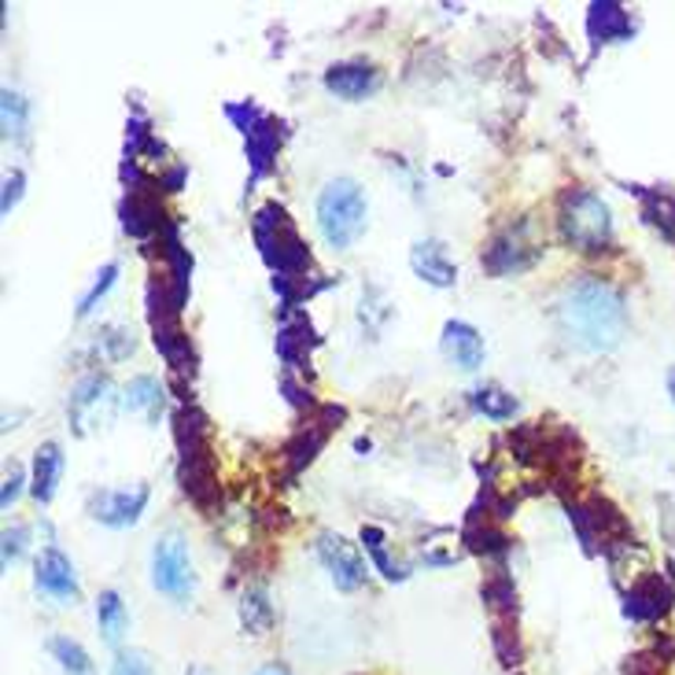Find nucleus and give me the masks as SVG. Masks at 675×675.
<instances>
[{
	"instance_id": "obj_28",
	"label": "nucleus",
	"mask_w": 675,
	"mask_h": 675,
	"mask_svg": "<svg viewBox=\"0 0 675 675\" xmlns=\"http://www.w3.org/2000/svg\"><path fill=\"white\" fill-rule=\"evenodd\" d=\"M461 550H465V539L454 528H436L420 539V558H425V564H436V569L454 564L461 558Z\"/></svg>"
},
{
	"instance_id": "obj_29",
	"label": "nucleus",
	"mask_w": 675,
	"mask_h": 675,
	"mask_svg": "<svg viewBox=\"0 0 675 675\" xmlns=\"http://www.w3.org/2000/svg\"><path fill=\"white\" fill-rule=\"evenodd\" d=\"M49 653L55 657V664H60L63 675H96L85 646L77 638H71V635H52L49 638Z\"/></svg>"
},
{
	"instance_id": "obj_7",
	"label": "nucleus",
	"mask_w": 675,
	"mask_h": 675,
	"mask_svg": "<svg viewBox=\"0 0 675 675\" xmlns=\"http://www.w3.org/2000/svg\"><path fill=\"white\" fill-rule=\"evenodd\" d=\"M152 586L174 605H188L196 594V572H193V553H188L185 536L166 531L152 547Z\"/></svg>"
},
{
	"instance_id": "obj_17",
	"label": "nucleus",
	"mask_w": 675,
	"mask_h": 675,
	"mask_svg": "<svg viewBox=\"0 0 675 675\" xmlns=\"http://www.w3.org/2000/svg\"><path fill=\"white\" fill-rule=\"evenodd\" d=\"M281 141H284L281 122L270 118V115H266L259 126H251L248 133H243V152H248V163H251V185L262 181V177L273 170Z\"/></svg>"
},
{
	"instance_id": "obj_13",
	"label": "nucleus",
	"mask_w": 675,
	"mask_h": 675,
	"mask_svg": "<svg viewBox=\"0 0 675 675\" xmlns=\"http://www.w3.org/2000/svg\"><path fill=\"white\" fill-rule=\"evenodd\" d=\"M118 215H122V229H126L133 240H148L155 232H163V226H166L159 199H155V193H148L144 185L129 188L118 207Z\"/></svg>"
},
{
	"instance_id": "obj_12",
	"label": "nucleus",
	"mask_w": 675,
	"mask_h": 675,
	"mask_svg": "<svg viewBox=\"0 0 675 675\" xmlns=\"http://www.w3.org/2000/svg\"><path fill=\"white\" fill-rule=\"evenodd\" d=\"M318 347L314 325L303 314H284L281 329H277V359L284 362L288 373H307L310 354Z\"/></svg>"
},
{
	"instance_id": "obj_36",
	"label": "nucleus",
	"mask_w": 675,
	"mask_h": 675,
	"mask_svg": "<svg viewBox=\"0 0 675 675\" xmlns=\"http://www.w3.org/2000/svg\"><path fill=\"white\" fill-rule=\"evenodd\" d=\"M27 550H30V528L27 525L4 528V569L19 564L22 558H27Z\"/></svg>"
},
{
	"instance_id": "obj_11",
	"label": "nucleus",
	"mask_w": 675,
	"mask_h": 675,
	"mask_svg": "<svg viewBox=\"0 0 675 675\" xmlns=\"http://www.w3.org/2000/svg\"><path fill=\"white\" fill-rule=\"evenodd\" d=\"M33 583H38L41 594H49L60 605H74L82 598V583H77L74 564L60 547H44L38 553V561H33Z\"/></svg>"
},
{
	"instance_id": "obj_42",
	"label": "nucleus",
	"mask_w": 675,
	"mask_h": 675,
	"mask_svg": "<svg viewBox=\"0 0 675 675\" xmlns=\"http://www.w3.org/2000/svg\"><path fill=\"white\" fill-rule=\"evenodd\" d=\"M255 675H288V668H281V664H266V668H259Z\"/></svg>"
},
{
	"instance_id": "obj_21",
	"label": "nucleus",
	"mask_w": 675,
	"mask_h": 675,
	"mask_svg": "<svg viewBox=\"0 0 675 675\" xmlns=\"http://www.w3.org/2000/svg\"><path fill=\"white\" fill-rule=\"evenodd\" d=\"M605 558H609V569H613V580H616L620 591H631L635 583H642L646 575H653L650 553L642 550L635 539H624V542H616V547H609Z\"/></svg>"
},
{
	"instance_id": "obj_30",
	"label": "nucleus",
	"mask_w": 675,
	"mask_h": 675,
	"mask_svg": "<svg viewBox=\"0 0 675 675\" xmlns=\"http://www.w3.org/2000/svg\"><path fill=\"white\" fill-rule=\"evenodd\" d=\"M484 602L487 609L498 616H517V586H513V575L506 569H495L491 575L484 580Z\"/></svg>"
},
{
	"instance_id": "obj_1",
	"label": "nucleus",
	"mask_w": 675,
	"mask_h": 675,
	"mask_svg": "<svg viewBox=\"0 0 675 675\" xmlns=\"http://www.w3.org/2000/svg\"><path fill=\"white\" fill-rule=\"evenodd\" d=\"M558 325L564 340L580 351H613L627 332L624 295L594 273H583L564 284L558 303Z\"/></svg>"
},
{
	"instance_id": "obj_32",
	"label": "nucleus",
	"mask_w": 675,
	"mask_h": 675,
	"mask_svg": "<svg viewBox=\"0 0 675 675\" xmlns=\"http://www.w3.org/2000/svg\"><path fill=\"white\" fill-rule=\"evenodd\" d=\"M642 215L650 226H657L664 237L675 243V196L668 193H642Z\"/></svg>"
},
{
	"instance_id": "obj_33",
	"label": "nucleus",
	"mask_w": 675,
	"mask_h": 675,
	"mask_svg": "<svg viewBox=\"0 0 675 675\" xmlns=\"http://www.w3.org/2000/svg\"><path fill=\"white\" fill-rule=\"evenodd\" d=\"M491 642L498 650V661L517 668L520 664V638H517V627H513V616H498L491 620Z\"/></svg>"
},
{
	"instance_id": "obj_9",
	"label": "nucleus",
	"mask_w": 675,
	"mask_h": 675,
	"mask_svg": "<svg viewBox=\"0 0 675 675\" xmlns=\"http://www.w3.org/2000/svg\"><path fill=\"white\" fill-rule=\"evenodd\" d=\"M148 498H152L148 484L115 487V491H93L89 495V517L104 528H133L144 509H148Z\"/></svg>"
},
{
	"instance_id": "obj_19",
	"label": "nucleus",
	"mask_w": 675,
	"mask_h": 675,
	"mask_svg": "<svg viewBox=\"0 0 675 675\" xmlns=\"http://www.w3.org/2000/svg\"><path fill=\"white\" fill-rule=\"evenodd\" d=\"M635 33V22L624 11V4H613V0H598L586 11V38L598 49V44H613V41H627Z\"/></svg>"
},
{
	"instance_id": "obj_25",
	"label": "nucleus",
	"mask_w": 675,
	"mask_h": 675,
	"mask_svg": "<svg viewBox=\"0 0 675 675\" xmlns=\"http://www.w3.org/2000/svg\"><path fill=\"white\" fill-rule=\"evenodd\" d=\"M96 627L104 635L107 646H118L122 635L129 627V613H126V602H122L118 591H100L96 598Z\"/></svg>"
},
{
	"instance_id": "obj_31",
	"label": "nucleus",
	"mask_w": 675,
	"mask_h": 675,
	"mask_svg": "<svg viewBox=\"0 0 675 675\" xmlns=\"http://www.w3.org/2000/svg\"><path fill=\"white\" fill-rule=\"evenodd\" d=\"M96 351L104 354L107 362H126L133 351H137V336H133L129 325H104L96 332Z\"/></svg>"
},
{
	"instance_id": "obj_5",
	"label": "nucleus",
	"mask_w": 675,
	"mask_h": 675,
	"mask_svg": "<svg viewBox=\"0 0 675 675\" xmlns=\"http://www.w3.org/2000/svg\"><path fill=\"white\" fill-rule=\"evenodd\" d=\"M255 243H259L266 266L273 270V277H307L310 273V251L303 237H299L295 221L288 218V210L281 204H266L255 210L251 218Z\"/></svg>"
},
{
	"instance_id": "obj_27",
	"label": "nucleus",
	"mask_w": 675,
	"mask_h": 675,
	"mask_svg": "<svg viewBox=\"0 0 675 675\" xmlns=\"http://www.w3.org/2000/svg\"><path fill=\"white\" fill-rule=\"evenodd\" d=\"M240 624L255 638L273 627V605H270L266 586H248V591L240 594Z\"/></svg>"
},
{
	"instance_id": "obj_18",
	"label": "nucleus",
	"mask_w": 675,
	"mask_h": 675,
	"mask_svg": "<svg viewBox=\"0 0 675 675\" xmlns=\"http://www.w3.org/2000/svg\"><path fill=\"white\" fill-rule=\"evenodd\" d=\"M672 609V586L661 580L657 572L646 575L642 583H635L631 591H624V613L638 624H653Z\"/></svg>"
},
{
	"instance_id": "obj_16",
	"label": "nucleus",
	"mask_w": 675,
	"mask_h": 675,
	"mask_svg": "<svg viewBox=\"0 0 675 675\" xmlns=\"http://www.w3.org/2000/svg\"><path fill=\"white\" fill-rule=\"evenodd\" d=\"M409 270L432 288H454L458 284V266L443 248V240H417L409 248Z\"/></svg>"
},
{
	"instance_id": "obj_35",
	"label": "nucleus",
	"mask_w": 675,
	"mask_h": 675,
	"mask_svg": "<svg viewBox=\"0 0 675 675\" xmlns=\"http://www.w3.org/2000/svg\"><path fill=\"white\" fill-rule=\"evenodd\" d=\"M115 281H118V262H104V266H100L96 281L89 284V292H85L82 299H77V318H89V314H93L100 299H104L111 288H115Z\"/></svg>"
},
{
	"instance_id": "obj_34",
	"label": "nucleus",
	"mask_w": 675,
	"mask_h": 675,
	"mask_svg": "<svg viewBox=\"0 0 675 675\" xmlns=\"http://www.w3.org/2000/svg\"><path fill=\"white\" fill-rule=\"evenodd\" d=\"M0 122H4V137H22L27 133L30 104L11 89H4V96H0Z\"/></svg>"
},
{
	"instance_id": "obj_38",
	"label": "nucleus",
	"mask_w": 675,
	"mask_h": 675,
	"mask_svg": "<svg viewBox=\"0 0 675 675\" xmlns=\"http://www.w3.org/2000/svg\"><path fill=\"white\" fill-rule=\"evenodd\" d=\"M111 675H152V664L141 650H129V653H118L115 672Z\"/></svg>"
},
{
	"instance_id": "obj_4",
	"label": "nucleus",
	"mask_w": 675,
	"mask_h": 675,
	"mask_svg": "<svg viewBox=\"0 0 675 675\" xmlns=\"http://www.w3.org/2000/svg\"><path fill=\"white\" fill-rule=\"evenodd\" d=\"M561 240L580 255H602L613 248V210L591 188H564L558 199Z\"/></svg>"
},
{
	"instance_id": "obj_41",
	"label": "nucleus",
	"mask_w": 675,
	"mask_h": 675,
	"mask_svg": "<svg viewBox=\"0 0 675 675\" xmlns=\"http://www.w3.org/2000/svg\"><path fill=\"white\" fill-rule=\"evenodd\" d=\"M185 177H188L185 166H174V170H166V174L159 177V188H163V193H181Z\"/></svg>"
},
{
	"instance_id": "obj_8",
	"label": "nucleus",
	"mask_w": 675,
	"mask_h": 675,
	"mask_svg": "<svg viewBox=\"0 0 675 675\" xmlns=\"http://www.w3.org/2000/svg\"><path fill=\"white\" fill-rule=\"evenodd\" d=\"M115 414H118L115 384L104 373L77 376V384L71 387V398H66V420H71L74 436H89L96 428H107L115 420Z\"/></svg>"
},
{
	"instance_id": "obj_39",
	"label": "nucleus",
	"mask_w": 675,
	"mask_h": 675,
	"mask_svg": "<svg viewBox=\"0 0 675 675\" xmlns=\"http://www.w3.org/2000/svg\"><path fill=\"white\" fill-rule=\"evenodd\" d=\"M22 185H27V174L22 170H11L4 177V199H0V210H4V215H11V207L22 199Z\"/></svg>"
},
{
	"instance_id": "obj_2",
	"label": "nucleus",
	"mask_w": 675,
	"mask_h": 675,
	"mask_svg": "<svg viewBox=\"0 0 675 675\" xmlns=\"http://www.w3.org/2000/svg\"><path fill=\"white\" fill-rule=\"evenodd\" d=\"M174 439H177V480H181V491L199 509L218 513L221 491H218L215 454H210V428H207V417L193 403H185L174 414Z\"/></svg>"
},
{
	"instance_id": "obj_15",
	"label": "nucleus",
	"mask_w": 675,
	"mask_h": 675,
	"mask_svg": "<svg viewBox=\"0 0 675 675\" xmlns=\"http://www.w3.org/2000/svg\"><path fill=\"white\" fill-rule=\"evenodd\" d=\"M325 89L340 100H365L381 89V71L373 63L347 60V63H332L325 71Z\"/></svg>"
},
{
	"instance_id": "obj_23",
	"label": "nucleus",
	"mask_w": 675,
	"mask_h": 675,
	"mask_svg": "<svg viewBox=\"0 0 675 675\" xmlns=\"http://www.w3.org/2000/svg\"><path fill=\"white\" fill-rule=\"evenodd\" d=\"M325 436H329V425H321V420H310L307 428H299L292 439L284 443V465H288V472H303L310 461L318 458V450L325 447Z\"/></svg>"
},
{
	"instance_id": "obj_26",
	"label": "nucleus",
	"mask_w": 675,
	"mask_h": 675,
	"mask_svg": "<svg viewBox=\"0 0 675 675\" xmlns=\"http://www.w3.org/2000/svg\"><path fill=\"white\" fill-rule=\"evenodd\" d=\"M469 403H472L476 414H484V417H491V420H509L520 409L517 395L506 392L502 384H476L472 392H469Z\"/></svg>"
},
{
	"instance_id": "obj_6",
	"label": "nucleus",
	"mask_w": 675,
	"mask_h": 675,
	"mask_svg": "<svg viewBox=\"0 0 675 675\" xmlns=\"http://www.w3.org/2000/svg\"><path fill=\"white\" fill-rule=\"evenodd\" d=\"M542 251H547V237H542L539 221L525 215L498 229L495 237L484 243L480 259H484V270L491 277H509V273L531 270V266L542 259Z\"/></svg>"
},
{
	"instance_id": "obj_14",
	"label": "nucleus",
	"mask_w": 675,
	"mask_h": 675,
	"mask_svg": "<svg viewBox=\"0 0 675 675\" xmlns=\"http://www.w3.org/2000/svg\"><path fill=\"white\" fill-rule=\"evenodd\" d=\"M439 351H443V359L450 365H458L461 373H476L487 354L480 329L469 325V321H447V325H443V336H439Z\"/></svg>"
},
{
	"instance_id": "obj_20",
	"label": "nucleus",
	"mask_w": 675,
	"mask_h": 675,
	"mask_svg": "<svg viewBox=\"0 0 675 675\" xmlns=\"http://www.w3.org/2000/svg\"><path fill=\"white\" fill-rule=\"evenodd\" d=\"M63 447L55 439L41 443L38 450H33V472H30V491L38 498L41 506H49L55 491H60V480H63Z\"/></svg>"
},
{
	"instance_id": "obj_40",
	"label": "nucleus",
	"mask_w": 675,
	"mask_h": 675,
	"mask_svg": "<svg viewBox=\"0 0 675 675\" xmlns=\"http://www.w3.org/2000/svg\"><path fill=\"white\" fill-rule=\"evenodd\" d=\"M19 495H22V469H19V465H11L8 476H4V491H0V506L11 509Z\"/></svg>"
},
{
	"instance_id": "obj_43",
	"label": "nucleus",
	"mask_w": 675,
	"mask_h": 675,
	"mask_svg": "<svg viewBox=\"0 0 675 675\" xmlns=\"http://www.w3.org/2000/svg\"><path fill=\"white\" fill-rule=\"evenodd\" d=\"M668 392H672V398H675V370L668 373Z\"/></svg>"
},
{
	"instance_id": "obj_3",
	"label": "nucleus",
	"mask_w": 675,
	"mask_h": 675,
	"mask_svg": "<svg viewBox=\"0 0 675 675\" xmlns=\"http://www.w3.org/2000/svg\"><path fill=\"white\" fill-rule=\"evenodd\" d=\"M318 232L332 251H351L370 226V204L354 177H332L318 193Z\"/></svg>"
},
{
	"instance_id": "obj_22",
	"label": "nucleus",
	"mask_w": 675,
	"mask_h": 675,
	"mask_svg": "<svg viewBox=\"0 0 675 675\" xmlns=\"http://www.w3.org/2000/svg\"><path fill=\"white\" fill-rule=\"evenodd\" d=\"M122 406L133 409V414H144L148 425H159V414L166 406V387L155 381V376L141 373V376H133L126 384V392H122Z\"/></svg>"
},
{
	"instance_id": "obj_44",
	"label": "nucleus",
	"mask_w": 675,
	"mask_h": 675,
	"mask_svg": "<svg viewBox=\"0 0 675 675\" xmlns=\"http://www.w3.org/2000/svg\"><path fill=\"white\" fill-rule=\"evenodd\" d=\"M188 675H210L207 668H188Z\"/></svg>"
},
{
	"instance_id": "obj_24",
	"label": "nucleus",
	"mask_w": 675,
	"mask_h": 675,
	"mask_svg": "<svg viewBox=\"0 0 675 675\" xmlns=\"http://www.w3.org/2000/svg\"><path fill=\"white\" fill-rule=\"evenodd\" d=\"M362 547H365V553H370L373 569L381 572L387 583H403L406 575H409V564L392 558V550H387V536L376 525H365L362 528Z\"/></svg>"
},
{
	"instance_id": "obj_37",
	"label": "nucleus",
	"mask_w": 675,
	"mask_h": 675,
	"mask_svg": "<svg viewBox=\"0 0 675 675\" xmlns=\"http://www.w3.org/2000/svg\"><path fill=\"white\" fill-rule=\"evenodd\" d=\"M226 118H229L240 133H248L251 126H259L266 115L251 104V100H243V104H226Z\"/></svg>"
},
{
	"instance_id": "obj_10",
	"label": "nucleus",
	"mask_w": 675,
	"mask_h": 675,
	"mask_svg": "<svg viewBox=\"0 0 675 675\" xmlns=\"http://www.w3.org/2000/svg\"><path fill=\"white\" fill-rule=\"evenodd\" d=\"M314 553L318 561L325 564V572L332 575V583L340 586V591H359L365 583V561L354 542H347L340 536V531H321L318 542H314Z\"/></svg>"
}]
</instances>
